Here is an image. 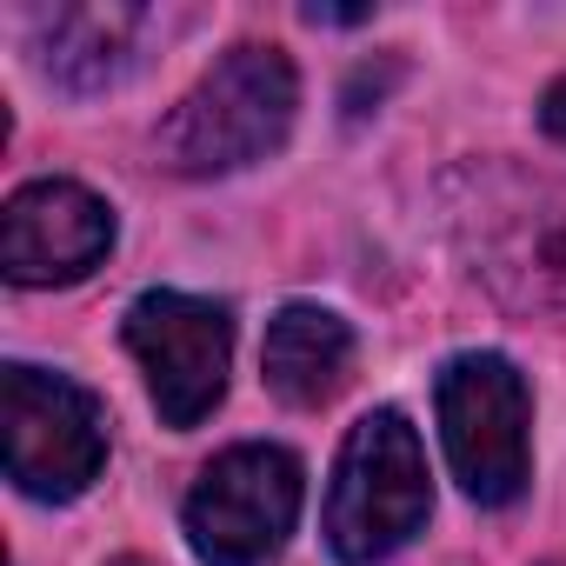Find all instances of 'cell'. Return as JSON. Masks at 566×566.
<instances>
[{
	"label": "cell",
	"mask_w": 566,
	"mask_h": 566,
	"mask_svg": "<svg viewBox=\"0 0 566 566\" xmlns=\"http://www.w3.org/2000/svg\"><path fill=\"white\" fill-rule=\"evenodd\" d=\"M473 273L526 314H566V187L513 167H467L447 187Z\"/></svg>",
	"instance_id": "1"
},
{
	"label": "cell",
	"mask_w": 566,
	"mask_h": 566,
	"mask_svg": "<svg viewBox=\"0 0 566 566\" xmlns=\"http://www.w3.org/2000/svg\"><path fill=\"white\" fill-rule=\"evenodd\" d=\"M294 114H301V81H294V61L280 48H233L220 54L187 94L180 107L160 120L154 147L174 174H233V167H253L266 160L280 140L294 134Z\"/></svg>",
	"instance_id": "2"
},
{
	"label": "cell",
	"mask_w": 566,
	"mask_h": 566,
	"mask_svg": "<svg viewBox=\"0 0 566 566\" xmlns=\"http://www.w3.org/2000/svg\"><path fill=\"white\" fill-rule=\"evenodd\" d=\"M427 513H433L427 447L400 407H374L340 447L334 493H327V546L347 566H374L400 553L427 526Z\"/></svg>",
	"instance_id": "3"
},
{
	"label": "cell",
	"mask_w": 566,
	"mask_h": 566,
	"mask_svg": "<svg viewBox=\"0 0 566 566\" xmlns=\"http://www.w3.org/2000/svg\"><path fill=\"white\" fill-rule=\"evenodd\" d=\"M307 473L287 447L247 440L200 467L187 493V539L207 566H266L301 520Z\"/></svg>",
	"instance_id": "4"
},
{
	"label": "cell",
	"mask_w": 566,
	"mask_h": 566,
	"mask_svg": "<svg viewBox=\"0 0 566 566\" xmlns=\"http://www.w3.org/2000/svg\"><path fill=\"white\" fill-rule=\"evenodd\" d=\"M0 427H8V480L28 500H81L107 467V420L87 387L41 367L0 374Z\"/></svg>",
	"instance_id": "5"
},
{
	"label": "cell",
	"mask_w": 566,
	"mask_h": 566,
	"mask_svg": "<svg viewBox=\"0 0 566 566\" xmlns=\"http://www.w3.org/2000/svg\"><path fill=\"white\" fill-rule=\"evenodd\" d=\"M440 440L460 473V486L480 506H506L526 493V380L506 354H460L440 367Z\"/></svg>",
	"instance_id": "6"
},
{
	"label": "cell",
	"mask_w": 566,
	"mask_h": 566,
	"mask_svg": "<svg viewBox=\"0 0 566 566\" xmlns=\"http://www.w3.org/2000/svg\"><path fill=\"white\" fill-rule=\"evenodd\" d=\"M127 354L147 374V394L174 433L200 427L220 394H227V360H233V321L213 301L193 294H140L127 307Z\"/></svg>",
	"instance_id": "7"
},
{
	"label": "cell",
	"mask_w": 566,
	"mask_h": 566,
	"mask_svg": "<svg viewBox=\"0 0 566 566\" xmlns=\"http://www.w3.org/2000/svg\"><path fill=\"white\" fill-rule=\"evenodd\" d=\"M114 247V207L81 180H34L0 213V266L14 287L87 280Z\"/></svg>",
	"instance_id": "8"
},
{
	"label": "cell",
	"mask_w": 566,
	"mask_h": 566,
	"mask_svg": "<svg viewBox=\"0 0 566 566\" xmlns=\"http://www.w3.org/2000/svg\"><path fill=\"white\" fill-rule=\"evenodd\" d=\"M260 374L287 407H327L354 374V327L327 307H307V301L280 307L266 321Z\"/></svg>",
	"instance_id": "9"
},
{
	"label": "cell",
	"mask_w": 566,
	"mask_h": 566,
	"mask_svg": "<svg viewBox=\"0 0 566 566\" xmlns=\"http://www.w3.org/2000/svg\"><path fill=\"white\" fill-rule=\"evenodd\" d=\"M147 14L134 8H54L41 21V74L61 94H101L134 67Z\"/></svg>",
	"instance_id": "10"
},
{
	"label": "cell",
	"mask_w": 566,
	"mask_h": 566,
	"mask_svg": "<svg viewBox=\"0 0 566 566\" xmlns=\"http://www.w3.org/2000/svg\"><path fill=\"white\" fill-rule=\"evenodd\" d=\"M539 127H546L553 140H566V74L546 87V101H539Z\"/></svg>",
	"instance_id": "11"
},
{
	"label": "cell",
	"mask_w": 566,
	"mask_h": 566,
	"mask_svg": "<svg viewBox=\"0 0 566 566\" xmlns=\"http://www.w3.org/2000/svg\"><path fill=\"white\" fill-rule=\"evenodd\" d=\"M114 566H147V559H114Z\"/></svg>",
	"instance_id": "12"
}]
</instances>
